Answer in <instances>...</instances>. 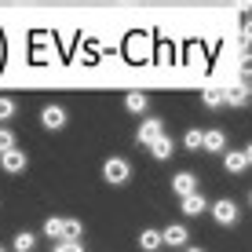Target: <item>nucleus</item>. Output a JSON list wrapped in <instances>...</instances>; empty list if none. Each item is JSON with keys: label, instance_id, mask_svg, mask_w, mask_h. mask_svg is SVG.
Instances as JSON below:
<instances>
[{"label": "nucleus", "instance_id": "4be33fe9", "mask_svg": "<svg viewBox=\"0 0 252 252\" xmlns=\"http://www.w3.org/2000/svg\"><path fill=\"white\" fill-rule=\"evenodd\" d=\"M11 146H15V135L7 132V128H0V154H4V150H11Z\"/></svg>", "mask_w": 252, "mask_h": 252}, {"label": "nucleus", "instance_id": "7ed1b4c3", "mask_svg": "<svg viewBox=\"0 0 252 252\" xmlns=\"http://www.w3.org/2000/svg\"><path fill=\"white\" fill-rule=\"evenodd\" d=\"M26 164H30V158H26L19 146H11V150L0 154V168H4L7 176H19V172H26Z\"/></svg>", "mask_w": 252, "mask_h": 252}, {"label": "nucleus", "instance_id": "9b49d317", "mask_svg": "<svg viewBox=\"0 0 252 252\" xmlns=\"http://www.w3.org/2000/svg\"><path fill=\"white\" fill-rule=\"evenodd\" d=\"M179 208H183V216H201L205 208H208V201H205L201 194H187V197H183V205H179Z\"/></svg>", "mask_w": 252, "mask_h": 252}, {"label": "nucleus", "instance_id": "ddd939ff", "mask_svg": "<svg viewBox=\"0 0 252 252\" xmlns=\"http://www.w3.org/2000/svg\"><path fill=\"white\" fill-rule=\"evenodd\" d=\"M172 150H176V146H172V139H168V135H161V139H154V143H150V154H154L158 161H168V158H172Z\"/></svg>", "mask_w": 252, "mask_h": 252}, {"label": "nucleus", "instance_id": "6e6552de", "mask_svg": "<svg viewBox=\"0 0 252 252\" xmlns=\"http://www.w3.org/2000/svg\"><path fill=\"white\" fill-rule=\"evenodd\" d=\"M223 164H227V172H245L249 168V158H245V150H223Z\"/></svg>", "mask_w": 252, "mask_h": 252}, {"label": "nucleus", "instance_id": "20e7f679", "mask_svg": "<svg viewBox=\"0 0 252 252\" xmlns=\"http://www.w3.org/2000/svg\"><path fill=\"white\" fill-rule=\"evenodd\" d=\"M223 99H227V106H245L252 99V88L245 81H238V84H230V88H223Z\"/></svg>", "mask_w": 252, "mask_h": 252}, {"label": "nucleus", "instance_id": "f8f14e48", "mask_svg": "<svg viewBox=\"0 0 252 252\" xmlns=\"http://www.w3.org/2000/svg\"><path fill=\"white\" fill-rule=\"evenodd\" d=\"M205 150H212V154H223V150H227V135H223L220 128L205 132Z\"/></svg>", "mask_w": 252, "mask_h": 252}, {"label": "nucleus", "instance_id": "423d86ee", "mask_svg": "<svg viewBox=\"0 0 252 252\" xmlns=\"http://www.w3.org/2000/svg\"><path fill=\"white\" fill-rule=\"evenodd\" d=\"M164 135V125H161V121H143V125H139V143H143V146H150L154 143V139H161Z\"/></svg>", "mask_w": 252, "mask_h": 252}, {"label": "nucleus", "instance_id": "412c9836", "mask_svg": "<svg viewBox=\"0 0 252 252\" xmlns=\"http://www.w3.org/2000/svg\"><path fill=\"white\" fill-rule=\"evenodd\" d=\"M238 73H241V81H245V77H252V55H241V63H238Z\"/></svg>", "mask_w": 252, "mask_h": 252}, {"label": "nucleus", "instance_id": "9d476101", "mask_svg": "<svg viewBox=\"0 0 252 252\" xmlns=\"http://www.w3.org/2000/svg\"><path fill=\"white\" fill-rule=\"evenodd\" d=\"M161 245H164L161 230H143V234H139V249H143V252H158Z\"/></svg>", "mask_w": 252, "mask_h": 252}, {"label": "nucleus", "instance_id": "cd10ccee", "mask_svg": "<svg viewBox=\"0 0 252 252\" xmlns=\"http://www.w3.org/2000/svg\"><path fill=\"white\" fill-rule=\"evenodd\" d=\"M249 201H252V194H249Z\"/></svg>", "mask_w": 252, "mask_h": 252}, {"label": "nucleus", "instance_id": "5701e85b", "mask_svg": "<svg viewBox=\"0 0 252 252\" xmlns=\"http://www.w3.org/2000/svg\"><path fill=\"white\" fill-rule=\"evenodd\" d=\"M55 252H84V249H81V241H63Z\"/></svg>", "mask_w": 252, "mask_h": 252}, {"label": "nucleus", "instance_id": "f257e3e1", "mask_svg": "<svg viewBox=\"0 0 252 252\" xmlns=\"http://www.w3.org/2000/svg\"><path fill=\"white\" fill-rule=\"evenodd\" d=\"M102 176H106L110 187H121L128 176H132V168H128L125 158H106V164H102Z\"/></svg>", "mask_w": 252, "mask_h": 252}, {"label": "nucleus", "instance_id": "bb28decb", "mask_svg": "<svg viewBox=\"0 0 252 252\" xmlns=\"http://www.w3.org/2000/svg\"><path fill=\"white\" fill-rule=\"evenodd\" d=\"M0 252H4V245H0Z\"/></svg>", "mask_w": 252, "mask_h": 252}, {"label": "nucleus", "instance_id": "a878e982", "mask_svg": "<svg viewBox=\"0 0 252 252\" xmlns=\"http://www.w3.org/2000/svg\"><path fill=\"white\" fill-rule=\"evenodd\" d=\"M187 252H205V249H187Z\"/></svg>", "mask_w": 252, "mask_h": 252}, {"label": "nucleus", "instance_id": "1a4fd4ad", "mask_svg": "<svg viewBox=\"0 0 252 252\" xmlns=\"http://www.w3.org/2000/svg\"><path fill=\"white\" fill-rule=\"evenodd\" d=\"M164 245H172V249H183L187 245V227L183 223H172V227H164Z\"/></svg>", "mask_w": 252, "mask_h": 252}, {"label": "nucleus", "instance_id": "aec40b11", "mask_svg": "<svg viewBox=\"0 0 252 252\" xmlns=\"http://www.w3.org/2000/svg\"><path fill=\"white\" fill-rule=\"evenodd\" d=\"M15 117V102L7 99V95H0V125H4V121H11Z\"/></svg>", "mask_w": 252, "mask_h": 252}, {"label": "nucleus", "instance_id": "f3484780", "mask_svg": "<svg viewBox=\"0 0 252 252\" xmlns=\"http://www.w3.org/2000/svg\"><path fill=\"white\" fill-rule=\"evenodd\" d=\"M63 227H66V220H59V216L44 220V234H48V238H59V241H63Z\"/></svg>", "mask_w": 252, "mask_h": 252}, {"label": "nucleus", "instance_id": "0eeeda50", "mask_svg": "<svg viewBox=\"0 0 252 252\" xmlns=\"http://www.w3.org/2000/svg\"><path fill=\"white\" fill-rule=\"evenodd\" d=\"M172 187H176V194H179V197H187V194H197V176H194V172H176Z\"/></svg>", "mask_w": 252, "mask_h": 252}, {"label": "nucleus", "instance_id": "2eb2a0df", "mask_svg": "<svg viewBox=\"0 0 252 252\" xmlns=\"http://www.w3.org/2000/svg\"><path fill=\"white\" fill-rule=\"evenodd\" d=\"M183 146H187V150H205V132L190 128V132L183 135Z\"/></svg>", "mask_w": 252, "mask_h": 252}, {"label": "nucleus", "instance_id": "393cba45", "mask_svg": "<svg viewBox=\"0 0 252 252\" xmlns=\"http://www.w3.org/2000/svg\"><path fill=\"white\" fill-rule=\"evenodd\" d=\"M245 158H249V164H252V146H245Z\"/></svg>", "mask_w": 252, "mask_h": 252}, {"label": "nucleus", "instance_id": "4468645a", "mask_svg": "<svg viewBox=\"0 0 252 252\" xmlns=\"http://www.w3.org/2000/svg\"><path fill=\"white\" fill-rule=\"evenodd\" d=\"M33 249H37V234H26V230L15 234V252H33Z\"/></svg>", "mask_w": 252, "mask_h": 252}, {"label": "nucleus", "instance_id": "a211bd4d", "mask_svg": "<svg viewBox=\"0 0 252 252\" xmlns=\"http://www.w3.org/2000/svg\"><path fill=\"white\" fill-rule=\"evenodd\" d=\"M201 99H205V106H223V102H227L223 99V88H208Z\"/></svg>", "mask_w": 252, "mask_h": 252}, {"label": "nucleus", "instance_id": "39448f33", "mask_svg": "<svg viewBox=\"0 0 252 252\" xmlns=\"http://www.w3.org/2000/svg\"><path fill=\"white\" fill-rule=\"evenodd\" d=\"M40 125L51 128V132L66 128V110H63V106H44V110H40Z\"/></svg>", "mask_w": 252, "mask_h": 252}, {"label": "nucleus", "instance_id": "b1692460", "mask_svg": "<svg viewBox=\"0 0 252 252\" xmlns=\"http://www.w3.org/2000/svg\"><path fill=\"white\" fill-rule=\"evenodd\" d=\"M241 44H252V26H245V30H241Z\"/></svg>", "mask_w": 252, "mask_h": 252}, {"label": "nucleus", "instance_id": "f03ea898", "mask_svg": "<svg viewBox=\"0 0 252 252\" xmlns=\"http://www.w3.org/2000/svg\"><path fill=\"white\" fill-rule=\"evenodd\" d=\"M208 208H212V220L220 223V227H230V223H238V205H234L230 197H220V201H212Z\"/></svg>", "mask_w": 252, "mask_h": 252}, {"label": "nucleus", "instance_id": "dca6fc26", "mask_svg": "<svg viewBox=\"0 0 252 252\" xmlns=\"http://www.w3.org/2000/svg\"><path fill=\"white\" fill-rule=\"evenodd\" d=\"M125 106L132 110V114H143V110H146V95H143V92H132V95H125Z\"/></svg>", "mask_w": 252, "mask_h": 252}, {"label": "nucleus", "instance_id": "6ab92c4d", "mask_svg": "<svg viewBox=\"0 0 252 252\" xmlns=\"http://www.w3.org/2000/svg\"><path fill=\"white\" fill-rule=\"evenodd\" d=\"M81 238V223L77 220H66V227H63V241H77Z\"/></svg>", "mask_w": 252, "mask_h": 252}]
</instances>
